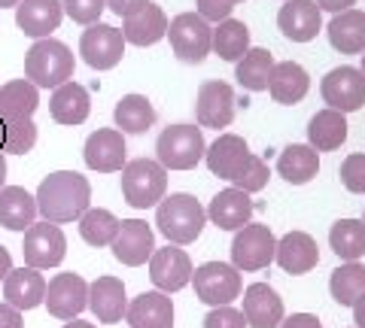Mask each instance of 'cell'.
I'll use <instances>...</instances> for the list:
<instances>
[{
    "label": "cell",
    "mask_w": 365,
    "mask_h": 328,
    "mask_svg": "<svg viewBox=\"0 0 365 328\" xmlns=\"http://www.w3.org/2000/svg\"><path fill=\"white\" fill-rule=\"evenodd\" d=\"M34 201H37V213L43 216V222L64 225L83 219V213L91 203V186L76 171H55L40 183Z\"/></svg>",
    "instance_id": "6da1fadb"
},
{
    "label": "cell",
    "mask_w": 365,
    "mask_h": 328,
    "mask_svg": "<svg viewBox=\"0 0 365 328\" xmlns=\"http://www.w3.org/2000/svg\"><path fill=\"white\" fill-rule=\"evenodd\" d=\"M155 225L170 243L177 246H186V243H195L204 225H207V210L192 198V195H170L158 201V210H155Z\"/></svg>",
    "instance_id": "7a4b0ae2"
},
{
    "label": "cell",
    "mask_w": 365,
    "mask_h": 328,
    "mask_svg": "<svg viewBox=\"0 0 365 328\" xmlns=\"http://www.w3.org/2000/svg\"><path fill=\"white\" fill-rule=\"evenodd\" d=\"M73 52L61 40H37L25 55V76L37 88H58L73 76Z\"/></svg>",
    "instance_id": "3957f363"
},
{
    "label": "cell",
    "mask_w": 365,
    "mask_h": 328,
    "mask_svg": "<svg viewBox=\"0 0 365 328\" xmlns=\"http://www.w3.org/2000/svg\"><path fill=\"white\" fill-rule=\"evenodd\" d=\"M168 191V171L150 158H134L122 167V195L137 210L155 207Z\"/></svg>",
    "instance_id": "277c9868"
},
{
    "label": "cell",
    "mask_w": 365,
    "mask_h": 328,
    "mask_svg": "<svg viewBox=\"0 0 365 328\" xmlns=\"http://www.w3.org/2000/svg\"><path fill=\"white\" fill-rule=\"evenodd\" d=\"M207 146H204V134L195 125H170L158 134V143H155V155H158V164L165 171H192Z\"/></svg>",
    "instance_id": "5b68a950"
},
{
    "label": "cell",
    "mask_w": 365,
    "mask_h": 328,
    "mask_svg": "<svg viewBox=\"0 0 365 328\" xmlns=\"http://www.w3.org/2000/svg\"><path fill=\"white\" fill-rule=\"evenodd\" d=\"M170 37V49L180 61L186 64H201L210 55V40H213V28L204 21L198 13H182L168 25Z\"/></svg>",
    "instance_id": "8992f818"
},
{
    "label": "cell",
    "mask_w": 365,
    "mask_h": 328,
    "mask_svg": "<svg viewBox=\"0 0 365 328\" xmlns=\"http://www.w3.org/2000/svg\"><path fill=\"white\" fill-rule=\"evenodd\" d=\"M192 282H195V295L210 307H225L241 295V274H237L235 265L225 262H207L195 268Z\"/></svg>",
    "instance_id": "52a82bcc"
},
{
    "label": "cell",
    "mask_w": 365,
    "mask_h": 328,
    "mask_svg": "<svg viewBox=\"0 0 365 328\" xmlns=\"http://www.w3.org/2000/svg\"><path fill=\"white\" fill-rule=\"evenodd\" d=\"M67 253V240L64 231L52 222H34L25 231V243H21V255H25V265L34 270H49L58 268L64 262Z\"/></svg>",
    "instance_id": "ba28073f"
},
{
    "label": "cell",
    "mask_w": 365,
    "mask_h": 328,
    "mask_svg": "<svg viewBox=\"0 0 365 328\" xmlns=\"http://www.w3.org/2000/svg\"><path fill=\"white\" fill-rule=\"evenodd\" d=\"M277 240L268 225H244L232 240V262L237 270H262L274 262Z\"/></svg>",
    "instance_id": "9c48e42d"
},
{
    "label": "cell",
    "mask_w": 365,
    "mask_h": 328,
    "mask_svg": "<svg viewBox=\"0 0 365 328\" xmlns=\"http://www.w3.org/2000/svg\"><path fill=\"white\" fill-rule=\"evenodd\" d=\"M43 304L49 307L55 319L71 322L88 307V282L79 274H55L46 282V298Z\"/></svg>",
    "instance_id": "30bf717a"
},
{
    "label": "cell",
    "mask_w": 365,
    "mask_h": 328,
    "mask_svg": "<svg viewBox=\"0 0 365 328\" xmlns=\"http://www.w3.org/2000/svg\"><path fill=\"white\" fill-rule=\"evenodd\" d=\"M79 55H83V61L88 67H95V70H110V67H116L125 55L122 31L113 28V25H104V21L88 25L83 31V40H79Z\"/></svg>",
    "instance_id": "8fae6325"
},
{
    "label": "cell",
    "mask_w": 365,
    "mask_h": 328,
    "mask_svg": "<svg viewBox=\"0 0 365 328\" xmlns=\"http://www.w3.org/2000/svg\"><path fill=\"white\" fill-rule=\"evenodd\" d=\"M323 97L329 110L335 112H356L365 104V76L356 67H335L323 79Z\"/></svg>",
    "instance_id": "7c38bea8"
},
{
    "label": "cell",
    "mask_w": 365,
    "mask_h": 328,
    "mask_svg": "<svg viewBox=\"0 0 365 328\" xmlns=\"http://www.w3.org/2000/svg\"><path fill=\"white\" fill-rule=\"evenodd\" d=\"M235 88L222 83V79H210L198 88V97H195V116H198V125L201 128H225L232 125L235 119Z\"/></svg>",
    "instance_id": "4fadbf2b"
},
{
    "label": "cell",
    "mask_w": 365,
    "mask_h": 328,
    "mask_svg": "<svg viewBox=\"0 0 365 328\" xmlns=\"http://www.w3.org/2000/svg\"><path fill=\"white\" fill-rule=\"evenodd\" d=\"M113 246V255H116V262L128 265V268H137L143 262H150L153 253H155V234L146 222L140 219H125L119 225V234L116 240L110 243Z\"/></svg>",
    "instance_id": "5bb4252c"
},
{
    "label": "cell",
    "mask_w": 365,
    "mask_h": 328,
    "mask_svg": "<svg viewBox=\"0 0 365 328\" xmlns=\"http://www.w3.org/2000/svg\"><path fill=\"white\" fill-rule=\"evenodd\" d=\"M150 280L155 282L158 292H180L182 286L192 282V262L189 255L180 250V246H165V250H155L150 258Z\"/></svg>",
    "instance_id": "9a60e30c"
},
{
    "label": "cell",
    "mask_w": 365,
    "mask_h": 328,
    "mask_svg": "<svg viewBox=\"0 0 365 328\" xmlns=\"http://www.w3.org/2000/svg\"><path fill=\"white\" fill-rule=\"evenodd\" d=\"M61 16V0H19L16 4V25L25 37L34 40H46L52 31H58Z\"/></svg>",
    "instance_id": "2e32d148"
},
{
    "label": "cell",
    "mask_w": 365,
    "mask_h": 328,
    "mask_svg": "<svg viewBox=\"0 0 365 328\" xmlns=\"http://www.w3.org/2000/svg\"><path fill=\"white\" fill-rule=\"evenodd\" d=\"M83 158L91 171L98 174H116L125 167V137L116 128H101L88 134Z\"/></svg>",
    "instance_id": "e0dca14e"
},
{
    "label": "cell",
    "mask_w": 365,
    "mask_h": 328,
    "mask_svg": "<svg viewBox=\"0 0 365 328\" xmlns=\"http://www.w3.org/2000/svg\"><path fill=\"white\" fill-rule=\"evenodd\" d=\"M277 25L292 43H307L323 28V13L314 0H287L277 13Z\"/></svg>",
    "instance_id": "ac0fdd59"
},
{
    "label": "cell",
    "mask_w": 365,
    "mask_h": 328,
    "mask_svg": "<svg viewBox=\"0 0 365 328\" xmlns=\"http://www.w3.org/2000/svg\"><path fill=\"white\" fill-rule=\"evenodd\" d=\"M88 307L98 316V322H122L128 310V295H125V282L116 277H98L88 282Z\"/></svg>",
    "instance_id": "d6986e66"
},
{
    "label": "cell",
    "mask_w": 365,
    "mask_h": 328,
    "mask_svg": "<svg viewBox=\"0 0 365 328\" xmlns=\"http://www.w3.org/2000/svg\"><path fill=\"white\" fill-rule=\"evenodd\" d=\"M207 219L222 231H241L253 219V201L241 189H225L210 201Z\"/></svg>",
    "instance_id": "ffe728a7"
},
{
    "label": "cell",
    "mask_w": 365,
    "mask_h": 328,
    "mask_svg": "<svg viewBox=\"0 0 365 328\" xmlns=\"http://www.w3.org/2000/svg\"><path fill=\"white\" fill-rule=\"evenodd\" d=\"M241 313L250 328H277L283 322V301L268 282H253L244 292Z\"/></svg>",
    "instance_id": "44dd1931"
},
{
    "label": "cell",
    "mask_w": 365,
    "mask_h": 328,
    "mask_svg": "<svg viewBox=\"0 0 365 328\" xmlns=\"http://www.w3.org/2000/svg\"><path fill=\"white\" fill-rule=\"evenodd\" d=\"M4 304H9V307H16L19 313L21 310H34L40 307L43 298H46V280L40 277V270L34 268H16L9 270L6 280H4Z\"/></svg>",
    "instance_id": "7402d4cb"
},
{
    "label": "cell",
    "mask_w": 365,
    "mask_h": 328,
    "mask_svg": "<svg viewBox=\"0 0 365 328\" xmlns=\"http://www.w3.org/2000/svg\"><path fill=\"white\" fill-rule=\"evenodd\" d=\"M125 319L131 328H174V301L165 292H143L128 304Z\"/></svg>",
    "instance_id": "603a6c76"
},
{
    "label": "cell",
    "mask_w": 365,
    "mask_h": 328,
    "mask_svg": "<svg viewBox=\"0 0 365 328\" xmlns=\"http://www.w3.org/2000/svg\"><path fill=\"white\" fill-rule=\"evenodd\" d=\"M204 158H207V167L213 176L235 179V174L241 171V164L250 158V146L244 137H237V134H220V137L207 146Z\"/></svg>",
    "instance_id": "cb8c5ba5"
},
{
    "label": "cell",
    "mask_w": 365,
    "mask_h": 328,
    "mask_svg": "<svg viewBox=\"0 0 365 328\" xmlns=\"http://www.w3.org/2000/svg\"><path fill=\"white\" fill-rule=\"evenodd\" d=\"M277 265L287 270V274H307V270H314L317 262H319V250H317V240L311 234L304 231H289L283 240H277Z\"/></svg>",
    "instance_id": "d4e9b609"
},
{
    "label": "cell",
    "mask_w": 365,
    "mask_h": 328,
    "mask_svg": "<svg viewBox=\"0 0 365 328\" xmlns=\"http://www.w3.org/2000/svg\"><path fill=\"white\" fill-rule=\"evenodd\" d=\"M37 107H40V92L28 79H9L6 85H0V119L4 122L34 119Z\"/></svg>",
    "instance_id": "484cf974"
},
{
    "label": "cell",
    "mask_w": 365,
    "mask_h": 328,
    "mask_svg": "<svg viewBox=\"0 0 365 328\" xmlns=\"http://www.w3.org/2000/svg\"><path fill=\"white\" fill-rule=\"evenodd\" d=\"M165 33H168V16H165V9L155 4H146L140 13L128 16L122 25V40L134 43V46H153Z\"/></svg>",
    "instance_id": "4316f807"
},
{
    "label": "cell",
    "mask_w": 365,
    "mask_h": 328,
    "mask_svg": "<svg viewBox=\"0 0 365 328\" xmlns=\"http://www.w3.org/2000/svg\"><path fill=\"white\" fill-rule=\"evenodd\" d=\"M268 88H271V97L277 100V104H299V100L307 95V88H311V76H307V70L302 64L280 61V64H274Z\"/></svg>",
    "instance_id": "83f0119b"
},
{
    "label": "cell",
    "mask_w": 365,
    "mask_h": 328,
    "mask_svg": "<svg viewBox=\"0 0 365 328\" xmlns=\"http://www.w3.org/2000/svg\"><path fill=\"white\" fill-rule=\"evenodd\" d=\"M52 119L58 122V125H83L91 112V100H88V92L79 83H64L55 88L52 95Z\"/></svg>",
    "instance_id": "f1b7e54d"
},
{
    "label": "cell",
    "mask_w": 365,
    "mask_h": 328,
    "mask_svg": "<svg viewBox=\"0 0 365 328\" xmlns=\"http://www.w3.org/2000/svg\"><path fill=\"white\" fill-rule=\"evenodd\" d=\"M37 219V201L21 186H6L0 191V225L9 231H28Z\"/></svg>",
    "instance_id": "f546056e"
},
{
    "label": "cell",
    "mask_w": 365,
    "mask_h": 328,
    "mask_svg": "<svg viewBox=\"0 0 365 328\" xmlns=\"http://www.w3.org/2000/svg\"><path fill=\"white\" fill-rule=\"evenodd\" d=\"M329 43L341 55H359L365 52V13L359 9H347L338 13L329 25Z\"/></svg>",
    "instance_id": "4dcf8cb0"
},
{
    "label": "cell",
    "mask_w": 365,
    "mask_h": 328,
    "mask_svg": "<svg viewBox=\"0 0 365 328\" xmlns=\"http://www.w3.org/2000/svg\"><path fill=\"white\" fill-rule=\"evenodd\" d=\"M317 171H319V152H314L311 146H304V143L287 146L277 158V174L292 186L311 183L317 176Z\"/></svg>",
    "instance_id": "1f68e13d"
},
{
    "label": "cell",
    "mask_w": 365,
    "mask_h": 328,
    "mask_svg": "<svg viewBox=\"0 0 365 328\" xmlns=\"http://www.w3.org/2000/svg\"><path fill=\"white\" fill-rule=\"evenodd\" d=\"M307 140L314 152H332L347 140V119L344 112L335 110H319L307 125Z\"/></svg>",
    "instance_id": "d6a6232c"
},
{
    "label": "cell",
    "mask_w": 365,
    "mask_h": 328,
    "mask_svg": "<svg viewBox=\"0 0 365 328\" xmlns=\"http://www.w3.org/2000/svg\"><path fill=\"white\" fill-rule=\"evenodd\" d=\"M113 119H116L119 134H143L153 128L155 107L150 104L146 95H125L116 104V110H113Z\"/></svg>",
    "instance_id": "836d02e7"
},
{
    "label": "cell",
    "mask_w": 365,
    "mask_h": 328,
    "mask_svg": "<svg viewBox=\"0 0 365 328\" xmlns=\"http://www.w3.org/2000/svg\"><path fill=\"white\" fill-rule=\"evenodd\" d=\"M210 52H216L222 61H241L250 52V28L237 18L220 21V28L213 31L210 40Z\"/></svg>",
    "instance_id": "e575fe53"
},
{
    "label": "cell",
    "mask_w": 365,
    "mask_h": 328,
    "mask_svg": "<svg viewBox=\"0 0 365 328\" xmlns=\"http://www.w3.org/2000/svg\"><path fill=\"white\" fill-rule=\"evenodd\" d=\"M332 253L344 262H359L365 255V225L362 219H338L329 231Z\"/></svg>",
    "instance_id": "d590c367"
},
{
    "label": "cell",
    "mask_w": 365,
    "mask_h": 328,
    "mask_svg": "<svg viewBox=\"0 0 365 328\" xmlns=\"http://www.w3.org/2000/svg\"><path fill=\"white\" fill-rule=\"evenodd\" d=\"M274 55L268 49H250L241 61L235 67V76L247 92H265L268 88V79H271V70H274Z\"/></svg>",
    "instance_id": "8d00e7d4"
},
{
    "label": "cell",
    "mask_w": 365,
    "mask_h": 328,
    "mask_svg": "<svg viewBox=\"0 0 365 328\" xmlns=\"http://www.w3.org/2000/svg\"><path fill=\"white\" fill-rule=\"evenodd\" d=\"M329 289H332V298L341 307H353L356 298L365 292V265L359 262H347L332 270V280H329Z\"/></svg>",
    "instance_id": "74e56055"
},
{
    "label": "cell",
    "mask_w": 365,
    "mask_h": 328,
    "mask_svg": "<svg viewBox=\"0 0 365 328\" xmlns=\"http://www.w3.org/2000/svg\"><path fill=\"white\" fill-rule=\"evenodd\" d=\"M119 219L113 216L110 210H86L83 213V219H79V234H83V240L88 246H110L113 240H116V234H119Z\"/></svg>",
    "instance_id": "f35d334b"
},
{
    "label": "cell",
    "mask_w": 365,
    "mask_h": 328,
    "mask_svg": "<svg viewBox=\"0 0 365 328\" xmlns=\"http://www.w3.org/2000/svg\"><path fill=\"white\" fill-rule=\"evenodd\" d=\"M37 143V125L34 119L25 122H4L0 119V152L9 155H25Z\"/></svg>",
    "instance_id": "ab89813d"
},
{
    "label": "cell",
    "mask_w": 365,
    "mask_h": 328,
    "mask_svg": "<svg viewBox=\"0 0 365 328\" xmlns=\"http://www.w3.org/2000/svg\"><path fill=\"white\" fill-rule=\"evenodd\" d=\"M268 176H271L268 174V164L262 162L259 155L250 152V158L241 164V171L235 174L232 183H235V189H241V191H247V195H253V191H262V189L268 186Z\"/></svg>",
    "instance_id": "60d3db41"
},
{
    "label": "cell",
    "mask_w": 365,
    "mask_h": 328,
    "mask_svg": "<svg viewBox=\"0 0 365 328\" xmlns=\"http://www.w3.org/2000/svg\"><path fill=\"white\" fill-rule=\"evenodd\" d=\"M61 6L79 25H98L101 13L107 9V0H61Z\"/></svg>",
    "instance_id": "b9f144b4"
},
{
    "label": "cell",
    "mask_w": 365,
    "mask_h": 328,
    "mask_svg": "<svg viewBox=\"0 0 365 328\" xmlns=\"http://www.w3.org/2000/svg\"><path fill=\"white\" fill-rule=\"evenodd\" d=\"M341 183L353 195H365V155H350L341 164Z\"/></svg>",
    "instance_id": "7bdbcfd3"
},
{
    "label": "cell",
    "mask_w": 365,
    "mask_h": 328,
    "mask_svg": "<svg viewBox=\"0 0 365 328\" xmlns=\"http://www.w3.org/2000/svg\"><path fill=\"white\" fill-rule=\"evenodd\" d=\"M204 328H247V319L241 310H235L232 304L225 307H213L207 316H204Z\"/></svg>",
    "instance_id": "ee69618b"
},
{
    "label": "cell",
    "mask_w": 365,
    "mask_h": 328,
    "mask_svg": "<svg viewBox=\"0 0 365 328\" xmlns=\"http://www.w3.org/2000/svg\"><path fill=\"white\" fill-rule=\"evenodd\" d=\"M232 9H235L232 0H198V16L207 21V25H210V21L220 25V21L232 18Z\"/></svg>",
    "instance_id": "f6af8a7d"
},
{
    "label": "cell",
    "mask_w": 365,
    "mask_h": 328,
    "mask_svg": "<svg viewBox=\"0 0 365 328\" xmlns=\"http://www.w3.org/2000/svg\"><path fill=\"white\" fill-rule=\"evenodd\" d=\"M146 4H150V0H107V6H110L119 18H128V16H134V13H140Z\"/></svg>",
    "instance_id": "bcb514c9"
},
{
    "label": "cell",
    "mask_w": 365,
    "mask_h": 328,
    "mask_svg": "<svg viewBox=\"0 0 365 328\" xmlns=\"http://www.w3.org/2000/svg\"><path fill=\"white\" fill-rule=\"evenodd\" d=\"M280 328H323V322H319L317 316H311V313H292V316H287V319L280 322Z\"/></svg>",
    "instance_id": "7dc6e473"
},
{
    "label": "cell",
    "mask_w": 365,
    "mask_h": 328,
    "mask_svg": "<svg viewBox=\"0 0 365 328\" xmlns=\"http://www.w3.org/2000/svg\"><path fill=\"white\" fill-rule=\"evenodd\" d=\"M0 328H25L21 325V313L9 304H0Z\"/></svg>",
    "instance_id": "c3c4849f"
},
{
    "label": "cell",
    "mask_w": 365,
    "mask_h": 328,
    "mask_svg": "<svg viewBox=\"0 0 365 328\" xmlns=\"http://www.w3.org/2000/svg\"><path fill=\"white\" fill-rule=\"evenodd\" d=\"M314 4L319 6V9H326V13H347V9L356 4V0H314Z\"/></svg>",
    "instance_id": "681fc988"
},
{
    "label": "cell",
    "mask_w": 365,
    "mask_h": 328,
    "mask_svg": "<svg viewBox=\"0 0 365 328\" xmlns=\"http://www.w3.org/2000/svg\"><path fill=\"white\" fill-rule=\"evenodd\" d=\"M353 322H356V328H365V292L353 304Z\"/></svg>",
    "instance_id": "f907efd6"
},
{
    "label": "cell",
    "mask_w": 365,
    "mask_h": 328,
    "mask_svg": "<svg viewBox=\"0 0 365 328\" xmlns=\"http://www.w3.org/2000/svg\"><path fill=\"white\" fill-rule=\"evenodd\" d=\"M9 270H13V255H9V250L0 243V280H6Z\"/></svg>",
    "instance_id": "816d5d0a"
},
{
    "label": "cell",
    "mask_w": 365,
    "mask_h": 328,
    "mask_svg": "<svg viewBox=\"0 0 365 328\" xmlns=\"http://www.w3.org/2000/svg\"><path fill=\"white\" fill-rule=\"evenodd\" d=\"M6 189V158H4V152H0V191Z\"/></svg>",
    "instance_id": "f5cc1de1"
},
{
    "label": "cell",
    "mask_w": 365,
    "mask_h": 328,
    "mask_svg": "<svg viewBox=\"0 0 365 328\" xmlns=\"http://www.w3.org/2000/svg\"><path fill=\"white\" fill-rule=\"evenodd\" d=\"M64 328H95V325H91V322H79V319H71V322H67Z\"/></svg>",
    "instance_id": "db71d44e"
},
{
    "label": "cell",
    "mask_w": 365,
    "mask_h": 328,
    "mask_svg": "<svg viewBox=\"0 0 365 328\" xmlns=\"http://www.w3.org/2000/svg\"><path fill=\"white\" fill-rule=\"evenodd\" d=\"M16 4H19V0H0V9H6V6L16 9Z\"/></svg>",
    "instance_id": "11a10c76"
},
{
    "label": "cell",
    "mask_w": 365,
    "mask_h": 328,
    "mask_svg": "<svg viewBox=\"0 0 365 328\" xmlns=\"http://www.w3.org/2000/svg\"><path fill=\"white\" fill-rule=\"evenodd\" d=\"M362 76H365V55H362Z\"/></svg>",
    "instance_id": "9f6ffc18"
},
{
    "label": "cell",
    "mask_w": 365,
    "mask_h": 328,
    "mask_svg": "<svg viewBox=\"0 0 365 328\" xmlns=\"http://www.w3.org/2000/svg\"><path fill=\"white\" fill-rule=\"evenodd\" d=\"M232 4H241V0H232Z\"/></svg>",
    "instance_id": "6f0895ef"
},
{
    "label": "cell",
    "mask_w": 365,
    "mask_h": 328,
    "mask_svg": "<svg viewBox=\"0 0 365 328\" xmlns=\"http://www.w3.org/2000/svg\"><path fill=\"white\" fill-rule=\"evenodd\" d=\"M362 225H365V219H362Z\"/></svg>",
    "instance_id": "680465c9"
}]
</instances>
